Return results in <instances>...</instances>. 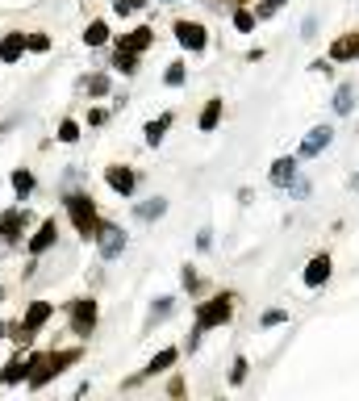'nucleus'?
Segmentation results:
<instances>
[{"instance_id": "f257e3e1", "label": "nucleus", "mask_w": 359, "mask_h": 401, "mask_svg": "<svg viewBox=\"0 0 359 401\" xmlns=\"http://www.w3.org/2000/svg\"><path fill=\"white\" fill-rule=\"evenodd\" d=\"M230 314H234V297H230V293H222V297H213V301H200V306H196V322H192V334H188V351H196V343H200L205 330L226 326Z\"/></svg>"}, {"instance_id": "f03ea898", "label": "nucleus", "mask_w": 359, "mask_h": 401, "mask_svg": "<svg viewBox=\"0 0 359 401\" xmlns=\"http://www.w3.org/2000/svg\"><path fill=\"white\" fill-rule=\"evenodd\" d=\"M80 360V347H67V351H46V356H30V376H25V385L30 389H42V385H50L59 372H67V364H76Z\"/></svg>"}, {"instance_id": "7ed1b4c3", "label": "nucleus", "mask_w": 359, "mask_h": 401, "mask_svg": "<svg viewBox=\"0 0 359 401\" xmlns=\"http://www.w3.org/2000/svg\"><path fill=\"white\" fill-rule=\"evenodd\" d=\"M63 205H67V214H71L76 234H80L84 242H92L96 230H100V214H96V205H92V196H88V192H67Z\"/></svg>"}, {"instance_id": "20e7f679", "label": "nucleus", "mask_w": 359, "mask_h": 401, "mask_svg": "<svg viewBox=\"0 0 359 401\" xmlns=\"http://www.w3.org/2000/svg\"><path fill=\"white\" fill-rule=\"evenodd\" d=\"M96 318H100V310H96L92 297H76L71 306H67V322H71V334L76 339H88L96 330Z\"/></svg>"}, {"instance_id": "39448f33", "label": "nucleus", "mask_w": 359, "mask_h": 401, "mask_svg": "<svg viewBox=\"0 0 359 401\" xmlns=\"http://www.w3.org/2000/svg\"><path fill=\"white\" fill-rule=\"evenodd\" d=\"M96 251H100V260H117L121 251H126V230L121 226H113V222H100V230H96Z\"/></svg>"}, {"instance_id": "423d86ee", "label": "nucleus", "mask_w": 359, "mask_h": 401, "mask_svg": "<svg viewBox=\"0 0 359 401\" xmlns=\"http://www.w3.org/2000/svg\"><path fill=\"white\" fill-rule=\"evenodd\" d=\"M30 230V209L25 205H13L0 214V242H21Z\"/></svg>"}, {"instance_id": "0eeeda50", "label": "nucleus", "mask_w": 359, "mask_h": 401, "mask_svg": "<svg viewBox=\"0 0 359 401\" xmlns=\"http://www.w3.org/2000/svg\"><path fill=\"white\" fill-rule=\"evenodd\" d=\"M172 30H176V42L188 50V55H200V50L209 46V34H205V25H200V21H184V17H180Z\"/></svg>"}, {"instance_id": "6e6552de", "label": "nucleus", "mask_w": 359, "mask_h": 401, "mask_svg": "<svg viewBox=\"0 0 359 401\" xmlns=\"http://www.w3.org/2000/svg\"><path fill=\"white\" fill-rule=\"evenodd\" d=\"M105 184H109L117 196H134V188H138V176H134V168H126V163H113V168H105Z\"/></svg>"}, {"instance_id": "1a4fd4ad", "label": "nucleus", "mask_w": 359, "mask_h": 401, "mask_svg": "<svg viewBox=\"0 0 359 401\" xmlns=\"http://www.w3.org/2000/svg\"><path fill=\"white\" fill-rule=\"evenodd\" d=\"M55 238H59V222H55V218H46V222H42V226L34 230V238L25 242V247H30V260H38V255H46V251H50V247H55Z\"/></svg>"}, {"instance_id": "9d476101", "label": "nucleus", "mask_w": 359, "mask_h": 401, "mask_svg": "<svg viewBox=\"0 0 359 401\" xmlns=\"http://www.w3.org/2000/svg\"><path fill=\"white\" fill-rule=\"evenodd\" d=\"M50 318H55V306H50V301H34V306L25 310V318H21V330L34 339V334H38V330H42Z\"/></svg>"}, {"instance_id": "9b49d317", "label": "nucleus", "mask_w": 359, "mask_h": 401, "mask_svg": "<svg viewBox=\"0 0 359 401\" xmlns=\"http://www.w3.org/2000/svg\"><path fill=\"white\" fill-rule=\"evenodd\" d=\"M334 142V130L330 126H314L310 134H305V142H301V159H314V155H322V150Z\"/></svg>"}, {"instance_id": "f8f14e48", "label": "nucleus", "mask_w": 359, "mask_h": 401, "mask_svg": "<svg viewBox=\"0 0 359 401\" xmlns=\"http://www.w3.org/2000/svg\"><path fill=\"white\" fill-rule=\"evenodd\" d=\"M21 55H25V34L9 30L5 38H0V63H21Z\"/></svg>"}, {"instance_id": "ddd939ff", "label": "nucleus", "mask_w": 359, "mask_h": 401, "mask_svg": "<svg viewBox=\"0 0 359 401\" xmlns=\"http://www.w3.org/2000/svg\"><path fill=\"white\" fill-rule=\"evenodd\" d=\"M150 42H155V30H150V25H138V30H130V34H121V38H117V46H121V50H130V55H142V50H146Z\"/></svg>"}, {"instance_id": "4468645a", "label": "nucleus", "mask_w": 359, "mask_h": 401, "mask_svg": "<svg viewBox=\"0 0 359 401\" xmlns=\"http://www.w3.org/2000/svg\"><path fill=\"white\" fill-rule=\"evenodd\" d=\"M25 376H30V356H21V351H17V356H13L5 368H0V385L13 389V385H21Z\"/></svg>"}, {"instance_id": "2eb2a0df", "label": "nucleus", "mask_w": 359, "mask_h": 401, "mask_svg": "<svg viewBox=\"0 0 359 401\" xmlns=\"http://www.w3.org/2000/svg\"><path fill=\"white\" fill-rule=\"evenodd\" d=\"M359 55V34H343V38H334V46H330V63H351Z\"/></svg>"}, {"instance_id": "dca6fc26", "label": "nucleus", "mask_w": 359, "mask_h": 401, "mask_svg": "<svg viewBox=\"0 0 359 401\" xmlns=\"http://www.w3.org/2000/svg\"><path fill=\"white\" fill-rule=\"evenodd\" d=\"M326 280H330V255H314L310 268H305V284H310V288H322Z\"/></svg>"}, {"instance_id": "f3484780", "label": "nucleus", "mask_w": 359, "mask_h": 401, "mask_svg": "<svg viewBox=\"0 0 359 401\" xmlns=\"http://www.w3.org/2000/svg\"><path fill=\"white\" fill-rule=\"evenodd\" d=\"M9 184H13L17 200H30V196H34V188H38V180H34V172H30V168H17V172L9 176Z\"/></svg>"}, {"instance_id": "a211bd4d", "label": "nucleus", "mask_w": 359, "mask_h": 401, "mask_svg": "<svg viewBox=\"0 0 359 401\" xmlns=\"http://www.w3.org/2000/svg\"><path fill=\"white\" fill-rule=\"evenodd\" d=\"M218 122H222V96H213V100H205V109H200V117H196V126L209 134V130H218Z\"/></svg>"}, {"instance_id": "6ab92c4d", "label": "nucleus", "mask_w": 359, "mask_h": 401, "mask_svg": "<svg viewBox=\"0 0 359 401\" xmlns=\"http://www.w3.org/2000/svg\"><path fill=\"white\" fill-rule=\"evenodd\" d=\"M172 122H176L172 113H159L155 122H146V130H142V134H146V142H150V146H159V142L167 138V130H172Z\"/></svg>"}, {"instance_id": "aec40b11", "label": "nucleus", "mask_w": 359, "mask_h": 401, "mask_svg": "<svg viewBox=\"0 0 359 401\" xmlns=\"http://www.w3.org/2000/svg\"><path fill=\"white\" fill-rule=\"evenodd\" d=\"M176 360H180V347H163L159 356L146 364V372H142V376H159V372H167V368H172Z\"/></svg>"}, {"instance_id": "412c9836", "label": "nucleus", "mask_w": 359, "mask_h": 401, "mask_svg": "<svg viewBox=\"0 0 359 401\" xmlns=\"http://www.w3.org/2000/svg\"><path fill=\"white\" fill-rule=\"evenodd\" d=\"M292 180H297V159H276L272 163V184L276 188H288Z\"/></svg>"}, {"instance_id": "4be33fe9", "label": "nucleus", "mask_w": 359, "mask_h": 401, "mask_svg": "<svg viewBox=\"0 0 359 401\" xmlns=\"http://www.w3.org/2000/svg\"><path fill=\"white\" fill-rule=\"evenodd\" d=\"M109 88H113V80H109L105 71H96V76H88V80H84V92H88L92 100H100V96H109Z\"/></svg>"}, {"instance_id": "5701e85b", "label": "nucleus", "mask_w": 359, "mask_h": 401, "mask_svg": "<svg viewBox=\"0 0 359 401\" xmlns=\"http://www.w3.org/2000/svg\"><path fill=\"white\" fill-rule=\"evenodd\" d=\"M84 42H88V46H105V42H109V25H105V21H88Z\"/></svg>"}, {"instance_id": "b1692460", "label": "nucleus", "mask_w": 359, "mask_h": 401, "mask_svg": "<svg viewBox=\"0 0 359 401\" xmlns=\"http://www.w3.org/2000/svg\"><path fill=\"white\" fill-rule=\"evenodd\" d=\"M355 109V88L351 84H338V92H334V113H351Z\"/></svg>"}, {"instance_id": "393cba45", "label": "nucleus", "mask_w": 359, "mask_h": 401, "mask_svg": "<svg viewBox=\"0 0 359 401\" xmlns=\"http://www.w3.org/2000/svg\"><path fill=\"white\" fill-rule=\"evenodd\" d=\"M167 214V200L163 196H155V200H146V205H138V218L142 222H155V218H163Z\"/></svg>"}, {"instance_id": "a878e982", "label": "nucleus", "mask_w": 359, "mask_h": 401, "mask_svg": "<svg viewBox=\"0 0 359 401\" xmlns=\"http://www.w3.org/2000/svg\"><path fill=\"white\" fill-rule=\"evenodd\" d=\"M113 67H117L121 76H134V71H138V55H130V50H121V46H117V55H113Z\"/></svg>"}, {"instance_id": "bb28decb", "label": "nucleus", "mask_w": 359, "mask_h": 401, "mask_svg": "<svg viewBox=\"0 0 359 401\" xmlns=\"http://www.w3.org/2000/svg\"><path fill=\"white\" fill-rule=\"evenodd\" d=\"M255 21H259V17H255L251 9H242V5L234 9V30H238V34H251V30H255Z\"/></svg>"}, {"instance_id": "cd10ccee", "label": "nucleus", "mask_w": 359, "mask_h": 401, "mask_svg": "<svg viewBox=\"0 0 359 401\" xmlns=\"http://www.w3.org/2000/svg\"><path fill=\"white\" fill-rule=\"evenodd\" d=\"M59 142H67V146L80 142V122H76V117H63V122H59Z\"/></svg>"}, {"instance_id": "c85d7f7f", "label": "nucleus", "mask_w": 359, "mask_h": 401, "mask_svg": "<svg viewBox=\"0 0 359 401\" xmlns=\"http://www.w3.org/2000/svg\"><path fill=\"white\" fill-rule=\"evenodd\" d=\"M25 50H34V55H46V50H50V38H46L42 30H34V34H25Z\"/></svg>"}, {"instance_id": "c756f323", "label": "nucleus", "mask_w": 359, "mask_h": 401, "mask_svg": "<svg viewBox=\"0 0 359 401\" xmlns=\"http://www.w3.org/2000/svg\"><path fill=\"white\" fill-rule=\"evenodd\" d=\"M142 5H146V0H113V13H117V17H130V13H138Z\"/></svg>"}, {"instance_id": "7c9ffc66", "label": "nucleus", "mask_w": 359, "mask_h": 401, "mask_svg": "<svg viewBox=\"0 0 359 401\" xmlns=\"http://www.w3.org/2000/svg\"><path fill=\"white\" fill-rule=\"evenodd\" d=\"M163 84H167V88H180V84H184V63H172V67L163 71Z\"/></svg>"}, {"instance_id": "2f4dec72", "label": "nucleus", "mask_w": 359, "mask_h": 401, "mask_svg": "<svg viewBox=\"0 0 359 401\" xmlns=\"http://www.w3.org/2000/svg\"><path fill=\"white\" fill-rule=\"evenodd\" d=\"M167 314H172V297H159V306L150 310V322H163Z\"/></svg>"}, {"instance_id": "473e14b6", "label": "nucleus", "mask_w": 359, "mask_h": 401, "mask_svg": "<svg viewBox=\"0 0 359 401\" xmlns=\"http://www.w3.org/2000/svg\"><path fill=\"white\" fill-rule=\"evenodd\" d=\"M284 9V0H264L259 9H255V17H272V13H280Z\"/></svg>"}, {"instance_id": "72a5a7b5", "label": "nucleus", "mask_w": 359, "mask_h": 401, "mask_svg": "<svg viewBox=\"0 0 359 401\" xmlns=\"http://www.w3.org/2000/svg\"><path fill=\"white\" fill-rule=\"evenodd\" d=\"M259 322H264V326H280V322H288V314H284V310H268Z\"/></svg>"}, {"instance_id": "f704fd0d", "label": "nucleus", "mask_w": 359, "mask_h": 401, "mask_svg": "<svg viewBox=\"0 0 359 401\" xmlns=\"http://www.w3.org/2000/svg\"><path fill=\"white\" fill-rule=\"evenodd\" d=\"M246 368H251L246 360H234V368H230V380H234V385H242V380H246Z\"/></svg>"}, {"instance_id": "c9c22d12", "label": "nucleus", "mask_w": 359, "mask_h": 401, "mask_svg": "<svg viewBox=\"0 0 359 401\" xmlns=\"http://www.w3.org/2000/svg\"><path fill=\"white\" fill-rule=\"evenodd\" d=\"M105 122H109L105 109H92V113H88V126H105Z\"/></svg>"}, {"instance_id": "e433bc0d", "label": "nucleus", "mask_w": 359, "mask_h": 401, "mask_svg": "<svg viewBox=\"0 0 359 401\" xmlns=\"http://www.w3.org/2000/svg\"><path fill=\"white\" fill-rule=\"evenodd\" d=\"M0 339H5V322H0Z\"/></svg>"}, {"instance_id": "4c0bfd02", "label": "nucleus", "mask_w": 359, "mask_h": 401, "mask_svg": "<svg viewBox=\"0 0 359 401\" xmlns=\"http://www.w3.org/2000/svg\"><path fill=\"white\" fill-rule=\"evenodd\" d=\"M234 5H246V0H234Z\"/></svg>"}, {"instance_id": "58836bf2", "label": "nucleus", "mask_w": 359, "mask_h": 401, "mask_svg": "<svg viewBox=\"0 0 359 401\" xmlns=\"http://www.w3.org/2000/svg\"><path fill=\"white\" fill-rule=\"evenodd\" d=\"M159 5H172V0H159Z\"/></svg>"}]
</instances>
